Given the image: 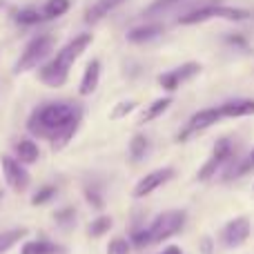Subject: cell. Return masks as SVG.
<instances>
[{"mask_svg": "<svg viewBox=\"0 0 254 254\" xmlns=\"http://www.w3.org/2000/svg\"><path fill=\"white\" fill-rule=\"evenodd\" d=\"M80 119H83V112L74 103H65V101L45 103V105L36 107L31 112L29 121H27V129H29L31 136L49 140L61 129H65L67 125L80 123Z\"/></svg>", "mask_w": 254, "mask_h": 254, "instance_id": "1", "label": "cell"}, {"mask_svg": "<svg viewBox=\"0 0 254 254\" xmlns=\"http://www.w3.org/2000/svg\"><path fill=\"white\" fill-rule=\"evenodd\" d=\"M92 43H94L92 34H78L76 38H71L65 47L58 49V54L52 58V61H47V63L40 65L38 80L43 85H47V87H52V89L63 87V85L67 83V78H69L71 65L87 52V47Z\"/></svg>", "mask_w": 254, "mask_h": 254, "instance_id": "2", "label": "cell"}, {"mask_svg": "<svg viewBox=\"0 0 254 254\" xmlns=\"http://www.w3.org/2000/svg\"><path fill=\"white\" fill-rule=\"evenodd\" d=\"M54 52V36L52 34H38L25 45V49L20 52L16 65H13V74H25L36 67H40L47 56Z\"/></svg>", "mask_w": 254, "mask_h": 254, "instance_id": "3", "label": "cell"}, {"mask_svg": "<svg viewBox=\"0 0 254 254\" xmlns=\"http://www.w3.org/2000/svg\"><path fill=\"white\" fill-rule=\"evenodd\" d=\"M185 219H188L185 210H165L163 214H158L156 219L152 221V225L147 228L149 243H152V246L154 243H163L170 237L179 234L185 225Z\"/></svg>", "mask_w": 254, "mask_h": 254, "instance_id": "4", "label": "cell"}, {"mask_svg": "<svg viewBox=\"0 0 254 254\" xmlns=\"http://www.w3.org/2000/svg\"><path fill=\"white\" fill-rule=\"evenodd\" d=\"M0 167H2L4 183L9 185V190H11V192L22 194V192H27V190H29L31 176H29V172L22 167V163L18 161L16 156L2 154V156H0Z\"/></svg>", "mask_w": 254, "mask_h": 254, "instance_id": "5", "label": "cell"}, {"mask_svg": "<svg viewBox=\"0 0 254 254\" xmlns=\"http://www.w3.org/2000/svg\"><path fill=\"white\" fill-rule=\"evenodd\" d=\"M176 176V172L172 167H161V170H154V172H147L138 183L131 188V196L134 198H145L149 196L152 192H156L158 188H163L165 183H170L172 179Z\"/></svg>", "mask_w": 254, "mask_h": 254, "instance_id": "6", "label": "cell"}, {"mask_svg": "<svg viewBox=\"0 0 254 254\" xmlns=\"http://www.w3.org/2000/svg\"><path fill=\"white\" fill-rule=\"evenodd\" d=\"M201 74V63H183L181 67H176V69H170L165 71V74L158 76V85H161L165 92H176V89L181 87L183 83H188V80H192L194 76Z\"/></svg>", "mask_w": 254, "mask_h": 254, "instance_id": "7", "label": "cell"}, {"mask_svg": "<svg viewBox=\"0 0 254 254\" xmlns=\"http://www.w3.org/2000/svg\"><path fill=\"white\" fill-rule=\"evenodd\" d=\"M250 232H252V223L250 219L246 216H237V219L228 221L221 230V243L225 248H241L243 243L250 239Z\"/></svg>", "mask_w": 254, "mask_h": 254, "instance_id": "8", "label": "cell"}, {"mask_svg": "<svg viewBox=\"0 0 254 254\" xmlns=\"http://www.w3.org/2000/svg\"><path fill=\"white\" fill-rule=\"evenodd\" d=\"M219 121H221L219 107H207V110H198L196 114H192V119L188 121V127H185V129L181 131L179 136H176V140H179V143H183V140H188L192 134H201L203 129H207V127L216 125Z\"/></svg>", "mask_w": 254, "mask_h": 254, "instance_id": "9", "label": "cell"}, {"mask_svg": "<svg viewBox=\"0 0 254 254\" xmlns=\"http://www.w3.org/2000/svg\"><path fill=\"white\" fill-rule=\"evenodd\" d=\"M98 83H101V61L92 58L83 71V78H80V85H78V94L80 96H92V94L96 92Z\"/></svg>", "mask_w": 254, "mask_h": 254, "instance_id": "10", "label": "cell"}, {"mask_svg": "<svg viewBox=\"0 0 254 254\" xmlns=\"http://www.w3.org/2000/svg\"><path fill=\"white\" fill-rule=\"evenodd\" d=\"M221 119H246L254 116V101L252 98H234L219 107Z\"/></svg>", "mask_w": 254, "mask_h": 254, "instance_id": "11", "label": "cell"}, {"mask_svg": "<svg viewBox=\"0 0 254 254\" xmlns=\"http://www.w3.org/2000/svg\"><path fill=\"white\" fill-rule=\"evenodd\" d=\"M123 2L125 0H94L87 7V11H85V22H87V25H96V22H101L105 16H110V13L114 11L116 7H121Z\"/></svg>", "mask_w": 254, "mask_h": 254, "instance_id": "12", "label": "cell"}, {"mask_svg": "<svg viewBox=\"0 0 254 254\" xmlns=\"http://www.w3.org/2000/svg\"><path fill=\"white\" fill-rule=\"evenodd\" d=\"M219 4L221 2H210V4H201V7L192 9V11L183 13L179 18V25H201V22H207L212 18L219 16Z\"/></svg>", "mask_w": 254, "mask_h": 254, "instance_id": "13", "label": "cell"}, {"mask_svg": "<svg viewBox=\"0 0 254 254\" xmlns=\"http://www.w3.org/2000/svg\"><path fill=\"white\" fill-rule=\"evenodd\" d=\"M163 31H165V27L161 22H147V25L134 27V29L127 31V40L134 45H143V43H149V40H156Z\"/></svg>", "mask_w": 254, "mask_h": 254, "instance_id": "14", "label": "cell"}, {"mask_svg": "<svg viewBox=\"0 0 254 254\" xmlns=\"http://www.w3.org/2000/svg\"><path fill=\"white\" fill-rule=\"evenodd\" d=\"M16 158L22 163V165H34L40 158V149L38 143H34L31 138H22L16 143Z\"/></svg>", "mask_w": 254, "mask_h": 254, "instance_id": "15", "label": "cell"}, {"mask_svg": "<svg viewBox=\"0 0 254 254\" xmlns=\"http://www.w3.org/2000/svg\"><path fill=\"white\" fill-rule=\"evenodd\" d=\"M172 107V96H163V98H156V101L152 103V105L145 110V114L140 116V121L138 123L140 125H145V123H152V121H156V119H161L163 114H165L167 110Z\"/></svg>", "mask_w": 254, "mask_h": 254, "instance_id": "16", "label": "cell"}, {"mask_svg": "<svg viewBox=\"0 0 254 254\" xmlns=\"http://www.w3.org/2000/svg\"><path fill=\"white\" fill-rule=\"evenodd\" d=\"M61 248L56 243L47 241V239H38V241H25L20 248V254H58Z\"/></svg>", "mask_w": 254, "mask_h": 254, "instance_id": "17", "label": "cell"}, {"mask_svg": "<svg viewBox=\"0 0 254 254\" xmlns=\"http://www.w3.org/2000/svg\"><path fill=\"white\" fill-rule=\"evenodd\" d=\"M212 156H214L216 161L221 163V165H228V163H232V158H234V145H232V140H230L228 136L219 138V140L214 143Z\"/></svg>", "mask_w": 254, "mask_h": 254, "instance_id": "18", "label": "cell"}, {"mask_svg": "<svg viewBox=\"0 0 254 254\" xmlns=\"http://www.w3.org/2000/svg\"><path fill=\"white\" fill-rule=\"evenodd\" d=\"M29 234V230L27 228H13V230H7V232L0 234V254L9 252L16 243H20L22 239Z\"/></svg>", "mask_w": 254, "mask_h": 254, "instance_id": "19", "label": "cell"}, {"mask_svg": "<svg viewBox=\"0 0 254 254\" xmlns=\"http://www.w3.org/2000/svg\"><path fill=\"white\" fill-rule=\"evenodd\" d=\"M45 20V13L43 9H36V7H22L20 11L16 13V22L22 27H34V25H40Z\"/></svg>", "mask_w": 254, "mask_h": 254, "instance_id": "20", "label": "cell"}, {"mask_svg": "<svg viewBox=\"0 0 254 254\" xmlns=\"http://www.w3.org/2000/svg\"><path fill=\"white\" fill-rule=\"evenodd\" d=\"M71 2L69 0H47L43 7V13H45V20H54V18H61L69 11Z\"/></svg>", "mask_w": 254, "mask_h": 254, "instance_id": "21", "label": "cell"}, {"mask_svg": "<svg viewBox=\"0 0 254 254\" xmlns=\"http://www.w3.org/2000/svg\"><path fill=\"white\" fill-rule=\"evenodd\" d=\"M112 228H114V219L107 216V214H103V216H98V219H94L92 223H89L87 232H89L92 239H101V237H105Z\"/></svg>", "mask_w": 254, "mask_h": 254, "instance_id": "22", "label": "cell"}, {"mask_svg": "<svg viewBox=\"0 0 254 254\" xmlns=\"http://www.w3.org/2000/svg\"><path fill=\"white\" fill-rule=\"evenodd\" d=\"M147 147H149L147 136H145V134H136L134 138L129 140V156H131V161H140V158H145Z\"/></svg>", "mask_w": 254, "mask_h": 254, "instance_id": "23", "label": "cell"}, {"mask_svg": "<svg viewBox=\"0 0 254 254\" xmlns=\"http://www.w3.org/2000/svg\"><path fill=\"white\" fill-rule=\"evenodd\" d=\"M181 2H183V0H154V2L149 4L147 9H145L143 16H147V18H158V16L167 13L172 7H176V4H181Z\"/></svg>", "mask_w": 254, "mask_h": 254, "instance_id": "24", "label": "cell"}, {"mask_svg": "<svg viewBox=\"0 0 254 254\" xmlns=\"http://www.w3.org/2000/svg\"><path fill=\"white\" fill-rule=\"evenodd\" d=\"M136 105H138L136 101H121V103H116V105L112 107V112H110V119H112V121L125 119L127 114H131V112L136 110Z\"/></svg>", "mask_w": 254, "mask_h": 254, "instance_id": "25", "label": "cell"}, {"mask_svg": "<svg viewBox=\"0 0 254 254\" xmlns=\"http://www.w3.org/2000/svg\"><path fill=\"white\" fill-rule=\"evenodd\" d=\"M56 196V188L54 185H43V188H38V192L31 196V205H47L52 198Z\"/></svg>", "mask_w": 254, "mask_h": 254, "instance_id": "26", "label": "cell"}, {"mask_svg": "<svg viewBox=\"0 0 254 254\" xmlns=\"http://www.w3.org/2000/svg\"><path fill=\"white\" fill-rule=\"evenodd\" d=\"M221 167H223V165H221V163L216 161L214 156H210L205 163H203V167H201V170H198V181H210L212 176H214L216 172L221 170Z\"/></svg>", "mask_w": 254, "mask_h": 254, "instance_id": "27", "label": "cell"}, {"mask_svg": "<svg viewBox=\"0 0 254 254\" xmlns=\"http://www.w3.org/2000/svg\"><path fill=\"white\" fill-rule=\"evenodd\" d=\"M131 252V243L125 237H114L107 246V254H129Z\"/></svg>", "mask_w": 254, "mask_h": 254, "instance_id": "28", "label": "cell"}, {"mask_svg": "<svg viewBox=\"0 0 254 254\" xmlns=\"http://www.w3.org/2000/svg\"><path fill=\"white\" fill-rule=\"evenodd\" d=\"M74 219H76L74 207H63V210H58L56 214H54V221H56V225H61V228H65V230L74 225Z\"/></svg>", "mask_w": 254, "mask_h": 254, "instance_id": "29", "label": "cell"}, {"mask_svg": "<svg viewBox=\"0 0 254 254\" xmlns=\"http://www.w3.org/2000/svg\"><path fill=\"white\" fill-rule=\"evenodd\" d=\"M85 198H87V203H89V205H94L96 210H103V205H105L103 194L98 192V188H94V185H92V188H89V185L85 188Z\"/></svg>", "mask_w": 254, "mask_h": 254, "instance_id": "30", "label": "cell"}, {"mask_svg": "<svg viewBox=\"0 0 254 254\" xmlns=\"http://www.w3.org/2000/svg\"><path fill=\"white\" fill-rule=\"evenodd\" d=\"M129 243H131V246H136V248H147V246H152V243H149V232H147V228L134 230V232H131V237H129Z\"/></svg>", "mask_w": 254, "mask_h": 254, "instance_id": "31", "label": "cell"}, {"mask_svg": "<svg viewBox=\"0 0 254 254\" xmlns=\"http://www.w3.org/2000/svg\"><path fill=\"white\" fill-rule=\"evenodd\" d=\"M230 45H232V47H239V49H248V40H246V36H241V34H230L228 38Z\"/></svg>", "mask_w": 254, "mask_h": 254, "instance_id": "32", "label": "cell"}, {"mask_svg": "<svg viewBox=\"0 0 254 254\" xmlns=\"http://www.w3.org/2000/svg\"><path fill=\"white\" fill-rule=\"evenodd\" d=\"M198 252L201 254H214V241L210 237H203L198 241Z\"/></svg>", "mask_w": 254, "mask_h": 254, "instance_id": "33", "label": "cell"}, {"mask_svg": "<svg viewBox=\"0 0 254 254\" xmlns=\"http://www.w3.org/2000/svg\"><path fill=\"white\" fill-rule=\"evenodd\" d=\"M158 254H183V250H181L179 246H167L163 252H158Z\"/></svg>", "mask_w": 254, "mask_h": 254, "instance_id": "34", "label": "cell"}, {"mask_svg": "<svg viewBox=\"0 0 254 254\" xmlns=\"http://www.w3.org/2000/svg\"><path fill=\"white\" fill-rule=\"evenodd\" d=\"M250 158H252V163H254V149H252V152H250Z\"/></svg>", "mask_w": 254, "mask_h": 254, "instance_id": "35", "label": "cell"}]
</instances>
